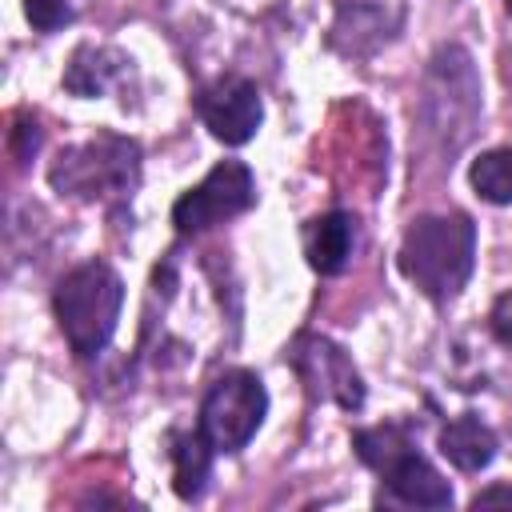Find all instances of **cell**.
I'll return each instance as SVG.
<instances>
[{"instance_id":"d6986e66","label":"cell","mask_w":512,"mask_h":512,"mask_svg":"<svg viewBox=\"0 0 512 512\" xmlns=\"http://www.w3.org/2000/svg\"><path fill=\"white\" fill-rule=\"evenodd\" d=\"M508 80H512V68H508Z\"/></svg>"},{"instance_id":"277c9868","label":"cell","mask_w":512,"mask_h":512,"mask_svg":"<svg viewBox=\"0 0 512 512\" xmlns=\"http://www.w3.org/2000/svg\"><path fill=\"white\" fill-rule=\"evenodd\" d=\"M352 448L372 472H380V480L388 484V492L400 504H416V508H448L452 504L448 480L416 448V440L404 424L388 420V424L360 428V432H352Z\"/></svg>"},{"instance_id":"9a60e30c","label":"cell","mask_w":512,"mask_h":512,"mask_svg":"<svg viewBox=\"0 0 512 512\" xmlns=\"http://www.w3.org/2000/svg\"><path fill=\"white\" fill-rule=\"evenodd\" d=\"M88 0H24V16L32 28L40 32H56L64 24H72L80 12H84Z\"/></svg>"},{"instance_id":"8992f818","label":"cell","mask_w":512,"mask_h":512,"mask_svg":"<svg viewBox=\"0 0 512 512\" xmlns=\"http://www.w3.org/2000/svg\"><path fill=\"white\" fill-rule=\"evenodd\" d=\"M268 416L264 380L248 368H232L212 380L200 400V432L216 452H240Z\"/></svg>"},{"instance_id":"2e32d148","label":"cell","mask_w":512,"mask_h":512,"mask_svg":"<svg viewBox=\"0 0 512 512\" xmlns=\"http://www.w3.org/2000/svg\"><path fill=\"white\" fill-rule=\"evenodd\" d=\"M488 328H492V336L512 352V292L496 296V304H492V312H488Z\"/></svg>"},{"instance_id":"e0dca14e","label":"cell","mask_w":512,"mask_h":512,"mask_svg":"<svg viewBox=\"0 0 512 512\" xmlns=\"http://www.w3.org/2000/svg\"><path fill=\"white\" fill-rule=\"evenodd\" d=\"M492 504H512V484H492L472 496V508H492Z\"/></svg>"},{"instance_id":"7c38bea8","label":"cell","mask_w":512,"mask_h":512,"mask_svg":"<svg viewBox=\"0 0 512 512\" xmlns=\"http://www.w3.org/2000/svg\"><path fill=\"white\" fill-rule=\"evenodd\" d=\"M440 456L460 472H480L496 456V432L480 416L464 412L440 428Z\"/></svg>"},{"instance_id":"6da1fadb","label":"cell","mask_w":512,"mask_h":512,"mask_svg":"<svg viewBox=\"0 0 512 512\" xmlns=\"http://www.w3.org/2000/svg\"><path fill=\"white\" fill-rule=\"evenodd\" d=\"M476 264V224L464 212L416 216L400 240V272L428 300H456Z\"/></svg>"},{"instance_id":"4fadbf2b","label":"cell","mask_w":512,"mask_h":512,"mask_svg":"<svg viewBox=\"0 0 512 512\" xmlns=\"http://www.w3.org/2000/svg\"><path fill=\"white\" fill-rule=\"evenodd\" d=\"M212 452L216 448L200 428L172 436V488L180 500H196L204 492V480L212 472Z\"/></svg>"},{"instance_id":"52a82bcc","label":"cell","mask_w":512,"mask_h":512,"mask_svg":"<svg viewBox=\"0 0 512 512\" xmlns=\"http://www.w3.org/2000/svg\"><path fill=\"white\" fill-rule=\"evenodd\" d=\"M252 204H256V180H252L248 164L220 160L196 188H188L172 204V224H176V232L192 236V232H204L212 224H224V220L248 212Z\"/></svg>"},{"instance_id":"5bb4252c","label":"cell","mask_w":512,"mask_h":512,"mask_svg":"<svg viewBox=\"0 0 512 512\" xmlns=\"http://www.w3.org/2000/svg\"><path fill=\"white\" fill-rule=\"evenodd\" d=\"M468 184L488 204H512V144L480 152L468 168Z\"/></svg>"},{"instance_id":"7a4b0ae2","label":"cell","mask_w":512,"mask_h":512,"mask_svg":"<svg viewBox=\"0 0 512 512\" xmlns=\"http://www.w3.org/2000/svg\"><path fill=\"white\" fill-rule=\"evenodd\" d=\"M124 304V280L104 260H84L72 272L60 276L52 292L56 324L76 356H96L116 332Z\"/></svg>"},{"instance_id":"ac0fdd59","label":"cell","mask_w":512,"mask_h":512,"mask_svg":"<svg viewBox=\"0 0 512 512\" xmlns=\"http://www.w3.org/2000/svg\"><path fill=\"white\" fill-rule=\"evenodd\" d=\"M504 8H508V16H512V0H504Z\"/></svg>"},{"instance_id":"3957f363","label":"cell","mask_w":512,"mask_h":512,"mask_svg":"<svg viewBox=\"0 0 512 512\" xmlns=\"http://www.w3.org/2000/svg\"><path fill=\"white\" fill-rule=\"evenodd\" d=\"M48 180L60 196L80 200V204L124 200L140 184V144L132 136L96 132L92 140L64 148L52 160Z\"/></svg>"},{"instance_id":"ba28073f","label":"cell","mask_w":512,"mask_h":512,"mask_svg":"<svg viewBox=\"0 0 512 512\" xmlns=\"http://www.w3.org/2000/svg\"><path fill=\"white\" fill-rule=\"evenodd\" d=\"M288 360H292V368H296V376L312 400H328L344 412H356L364 404V380H360L356 364L328 336L300 332L288 348Z\"/></svg>"},{"instance_id":"8fae6325","label":"cell","mask_w":512,"mask_h":512,"mask_svg":"<svg viewBox=\"0 0 512 512\" xmlns=\"http://www.w3.org/2000/svg\"><path fill=\"white\" fill-rule=\"evenodd\" d=\"M132 72V60L120 52V48H108V44H80L64 68V88L72 96H104L112 88H120Z\"/></svg>"},{"instance_id":"30bf717a","label":"cell","mask_w":512,"mask_h":512,"mask_svg":"<svg viewBox=\"0 0 512 512\" xmlns=\"http://www.w3.org/2000/svg\"><path fill=\"white\" fill-rule=\"evenodd\" d=\"M356 240H360L356 216L344 212V208H332V212L308 220V228H304V256H308V264L320 276H340L352 264Z\"/></svg>"},{"instance_id":"9c48e42d","label":"cell","mask_w":512,"mask_h":512,"mask_svg":"<svg viewBox=\"0 0 512 512\" xmlns=\"http://www.w3.org/2000/svg\"><path fill=\"white\" fill-rule=\"evenodd\" d=\"M196 116L220 144L240 148L256 136V128L264 120L260 88L244 76H216L212 84H204L196 92Z\"/></svg>"},{"instance_id":"5b68a950","label":"cell","mask_w":512,"mask_h":512,"mask_svg":"<svg viewBox=\"0 0 512 512\" xmlns=\"http://www.w3.org/2000/svg\"><path fill=\"white\" fill-rule=\"evenodd\" d=\"M480 112H484V100H480V76L472 68V56L460 44L436 48L420 88V116L428 136L452 152L468 144Z\"/></svg>"}]
</instances>
